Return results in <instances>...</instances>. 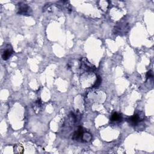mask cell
<instances>
[{
  "label": "cell",
  "mask_w": 154,
  "mask_h": 154,
  "mask_svg": "<svg viewBox=\"0 0 154 154\" xmlns=\"http://www.w3.org/2000/svg\"><path fill=\"white\" fill-rule=\"evenodd\" d=\"M122 19L123 20H120L119 22L117 23V25L114 26V28L115 33L117 34H125L129 29V22L124 19Z\"/></svg>",
  "instance_id": "obj_1"
},
{
  "label": "cell",
  "mask_w": 154,
  "mask_h": 154,
  "mask_svg": "<svg viewBox=\"0 0 154 154\" xmlns=\"http://www.w3.org/2000/svg\"><path fill=\"white\" fill-rule=\"evenodd\" d=\"M31 11V8L27 4L23 2H20L18 4L17 14L21 15H30Z\"/></svg>",
  "instance_id": "obj_2"
},
{
  "label": "cell",
  "mask_w": 154,
  "mask_h": 154,
  "mask_svg": "<svg viewBox=\"0 0 154 154\" xmlns=\"http://www.w3.org/2000/svg\"><path fill=\"white\" fill-rule=\"evenodd\" d=\"M85 133L84 132V131L81 126H79L77 131H76L72 136V139L73 140H76L78 141H85L84 140V135Z\"/></svg>",
  "instance_id": "obj_3"
},
{
  "label": "cell",
  "mask_w": 154,
  "mask_h": 154,
  "mask_svg": "<svg viewBox=\"0 0 154 154\" xmlns=\"http://www.w3.org/2000/svg\"><path fill=\"white\" fill-rule=\"evenodd\" d=\"M13 52V50L11 45H7L5 46V48L4 49V50L2 51V58L4 60H7L11 57Z\"/></svg>",
  "instance_id": "obj_4"
},
{
  "label": "cell",
  "mask_w": 154,
  "mask_h": 154,
  "mask_svg": "<svg viewBox=\"0 0 154 154\" xmlns=\"http://www.w3.org/2000/svg\"><path fill=\"white\" fill-rule=\"evenodd\" d=\"M82 68L84 69L85 71H94L96 70L94 66L91 64L86 58H82L81 61Z\"/></svg>",
  "instance_id": "obj_5"
},
{
  "label": "cell",
  "mask_w": 154,
  "mask_h": 154,
  "mask_svg": "<svg viewBox=\"0 0 154 154\" xmlns=\"http://www.w3.org/2000/svg\"><path fill=\"white\" fill-rule=\"evenodd\" d=\"M140 120V117L138 114H135L132 116H131L129 119L128 122L132 125H137Z\"/></svg>",
  "instance_id": "obj_6"
},
{
  "label": "cell",
  "mask_w": 154,
  "mask_h": 154,
  "mask_svg": "<svg viewBox=\"0 0 154 154\" xmlns=\"http://www.w3.org/2000/svg\"><path fill=\"white\" fill-rule=\"evenodd\" d=\"M122 119V117L121 116V114H119L118 112H114L111 115V119L110 120L112 121V122H120L121 121Z\"/></svg>",
  "instance_id": "obj_7"
},
{
  "label": "cell",
  "mask_w": 154,
  "mask_h": 154,
  "mask_svg": "<svg viewBox=\"0 0 154 154\" xmlns=\"http://www.w3.org/2000/svg\"><path fill=\"white\" fill-rule=\"evenodd\" d=\"M101 81H102L101 78H100L99 76H97V80H96V82L94 83V84L93 85V87H97L100 84V83H101Z\"/></svg>",
  "instance_id": "obj_8"
},
{
  "label": "cell",
  "mask_w": 154,
  "mask_h": 154,
  "mask_svg": "<svg viewBox=\"0 0 154 154\" xmlns=\"http://www.w3.org/2000/svg\"><path fill=\"white\" fill-rule=\"evenodd\" d=\"M153 72L152 70H149L147 72V74H146V78L147 79H149V78H153Z\"/></svg>",
  "instance_id": "obj_9"
}]
</instances>
